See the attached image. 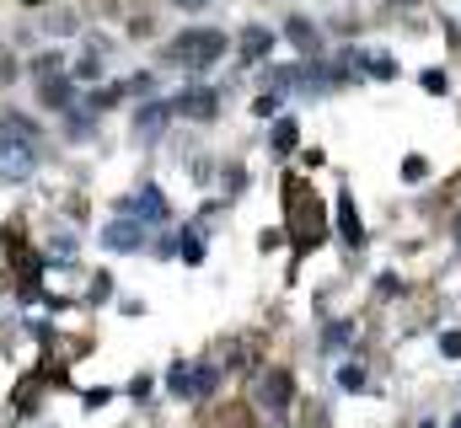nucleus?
Returning <instances> with one entry per match:
<instances>
[{
    "instance_id": "1",
    "label": "nucleus",
    "mask_w": 461,
    "mask_h": 428,
    "mask_svg": "<svg viewBox=\"0 0 461 428\" xmlns=\"http://www.w3.org/2000/svg\"><path fill=\"white\" fill-rule=\"evenodd\" d=\"M38 172V134L22 112L0 118V177L5 183H27Z\"/></svg>"
},
{
    "instance_id": "13",
    "label": "nucleus",
    "mask_w": 461,
    "mask_h": 428,
    "mask_svg": "<svg viewBox=\"0 0 461 428\" xmlns=\"http://www.w3.org/2000/svg\"><path fill=\"white\" fill-rule=\"evenodd\" d=\"M339 386H344V391H365V370H359V364H344V370H339Z\"/></svg>"
},
{
    "instance_id": "15",
    "label": "nucleus",
    "mask_w": 461,
    "mask_h": 428,
    "mask_svg": "<svg viewBox=\"0 0 461 428\" xmlns=\"http://www.w3.org/2000/svg\"><path fill=\"white\" fill-rule=\"evenodd\" d=\"M295 145V123L285 118V123H274V150H290Z\"/></svg>"
},
{
    "instance_id": "4",
    "label": "nucleus",
    "mask_w": 461,
    "mask_h": 428,
    "mask_svg": "<svg viewBox=\"0 0 461 428\" xmlns=\"http://www.w3.org/2000/svg\"><path fill=\"white\" fill-rule=\"evenodd\" d=\"M129 214H134V219H145V225H161V219H167V204H161V193H156V188L145 183V188L134 193V204H129Z\"/></svg>"
},
{
    "instance_id": "7",
    "label": "nucleus",
    "mask_w": 461,
    "mask_h": 428,
    "mask_svg": "<svg viewBox=\"0 0 461 428\" xmlns=\"http://www.w3.org/2000/svg\"><path fill=\"white\" fill-rule=\"evenodd\" d=\"M268 49H274V32H268V27H247V32H241V54H247V59H263Z\"/></svg>"
},
{
    "instance_id": "5",
    "label": "nucleus",
    "mask_w": 461,
    "mask_h": 428,
    "mask_svg": "<svg viewBox=\"0 0 461 428\" xmlns=\"http://www.w3.org/2000/svg\"><path fill=\"white\" fill-rule=\"evenodd\" d=\"M312 214H317V210H312V199L301 193V214L290 219V230H295V241H301V246H317V241H322V225H317Z\"/></svg>"
},
{
    "instance_id": "11",
    "label": "nucleus",
    "mask_w": 461,
    "mask_h": 428,
    "mask_svg": "<svg viewBox=\"0 0 461 428\" xmlns=\"http://www.w3.org/2000/svg\"><path fill=\"white\" fill-rule=\"evenodd\" d=\"M38 97H43V107H70V81H43Z\"/></svg>"
},
{
    "instance_id": "20",
    "label": "nucleus",
    "mask_w": 461,
    "mask_h": 428,
    "mask_svg": "<svg viewBox=\"0 0 461 428\" xmlns=\"http://www.w3.org/2000/svg\"><path fill=\"white\" fill-rule=\"evenodd\" d=\"M451 428H461V418H456V424H451Z\"/></svg>"
},
{
    "instance_id": "2",
    "label": "nucleus",
    "mask_w": 461,
    "mask_h": 428,
    "mask_svg": "<svg viewBox=\"0 0 461 428\" xmlns=\"http://www.w3.org/2000/svg\"><path fill=\"white\" fill-rule=\"evenodd\" d=\"M221 54H226V38H221V32H210V27H194V32H183V38H172V43H167V59H172V65H183V70H210Z\"/></svg>"
},
{
    "instance_id": "6",
    "label": "nucleus",
    "mask_w": 461,
    "mask_h": 428,
    "mask_svg": "<svg viewBox=\"0 0 461 428\" xmlns=\"http://www.w3.org/2000/svg\"><path fill=\"white\" fill-rule=\"evenodd\" d=\"M258 397H263V407H274V413H279V407H290V375H279V370H274V375H263Z\"/></svg>"
},
{
    "instance_id": "18",
    "label": "nucleus",
    "mask_w": 461,
    "mask_h": 428,
    "mask_svg": "<svg viewBox=\"0 0 461 428\" xmlns=\"http://www.w3.org/2000/svg\"><path fill=\"white\" fill-rule=\"evenodd\" d=\"M440 353H446V359H461V332H446V337H440Z\"/></svg>"
},
{
    "instance_id": "10",
    "label": "nucleus",
    "mask_w": 461,
    "mask_h": 428,
    "mask_svg": "<svg viewBox=\"0 0 461 428\" xmlns=\"http://www.w3.org/2000/svg\"><path fill=\"white\" fill-rule=\"evenodd\" d=\"M285 32H290V43H295L301 54H317V27H312V22H301V16H295Z\"/></svg>"
},
{
    "instance_id": "17",
    "label": "nucleus",
    "mask_w": 461,
    "mask_h": 428,
    "mask_svg": "<svg viewBox=\"0 0 461 428\" xmlns=\"http://www.w3.org/2000/svg\"><path fill=\"white\" fill-rule=\"evenodd\" d=\"M183 263H204V246H199V236H183Z\"/></svg>"
},
{
    "instance_id": "12",
    "label": "nucleus",
    "mask_w": 461,
    "mask_h": 428,
    "mask_svg": "<svg viewBox=\"0 0 461 428\" xmlns=\"http://www.w3.org/2000/svg\"><path fill=\"white\" fill-rule=\"evenodd\" d=\"M348 332H354L348 321H333V326L322 332V348H328V353H339V348H344V343H348Z\"/></svg>"
},
{
    "instance_id": "8",
    "label": "nucleus",
    "mask_w": 461,
    "mask_h": 428,
    "mask_svg": "<svg viewBox=\"0 0 461 428\" xmlns=\"http://www.w3.org/2000/svg\"><path fill=\"white\" fill-rule=\"evenodd\" d=\"M339 230H344L348 246H365V230H359V219H354V204H348V193L339 199Z\"/></svg>"
},
{
    "instance_id": "19",
    "label": "nucleus",
    "mask_w": 461,
    "mask_h": 428,
    "mask_svg": "<svg viewBox=\"0 0 461 428\" xmlns=\"http://www.w3.org/2000/svg\"><path fill=\"white\" fill-rule=\"evenodd\" d=\"M172 5H177V11H204L210 0H172Z\"/></svg>"
},
{
    "instance_id": "9",
    "label": "nucleus",
    "mask_w": 461,
    "mask_h": 428,
    "mask_svg": "<svg viewBox=\"0 0 461 428\" xmlns=\"http://www.w3.org/2000/svg\"><path fill=\"white\" fill-rule=\"evenodd\" d=\"M172 112H188V118H210V112H215V97H210V92H194V97H177V103H172Z\"/></svg>"
},
{
    "instance_id": "3",
    "label": "nucleus",
    "mask_w": 461,
    "mask_h": 428,
    "mask_svg": "<svg viewBox=\"0 0 461 428\" xmlns=\"http://www.w3.org/2000/svg\"><path fill=\"white\" fill-rule=\"evenodd\" d=\"M103 241H108L113 252H140V246H145V219H113V225L103 230Z\"/></svg>"
},
{
    "instance_id": "16",
    "label": "nucleus",
    "mask_w": 461,
    "mask_h": 428,
    "mask_svg": "<svg viewBox=\"0 0 461 428\" xmlns=\"http://www.w3.org/2000/svg\"><path fill=\"white\" fill-rule=\"evenodd\" d=\"M424 92H435V97H446V70H424Z\"/></svg>"
},
{
    "instance_id": "14",
    "label": "nucleus",
    "mask_w": 461,
    "mask_h": 428,
    "mask_svg": "<svg viewBox=\"0 0 461 428\" xmlns=\"http://www.w3.org/2000/svg\"><path fill=\"white\" fill-rule=\"evenodd\" d=\"M167 112H172V103L167 107H145V112H140V134H156V123H161Z\"/></svg>"
}]
</instances>
